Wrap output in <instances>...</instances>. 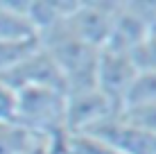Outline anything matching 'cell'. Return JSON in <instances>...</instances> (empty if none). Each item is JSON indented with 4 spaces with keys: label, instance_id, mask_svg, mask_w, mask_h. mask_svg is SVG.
<instances>
[{
    "label": "cell",
    "instance_id": "cell-1",
    "mask_svg": "<svg viewBox=\"0 0 156 154\" xmlns=\"http://www.w3.org/2000/svg\"><path fill=\"white\" fill-rule=\"evenodd\" d=\"M16 125L48 141L55 154L68 136L66 93L57 86H27L18 91Z\"/></svg>",
    "mask_w": 156,
    "mask_h": 154
},
{
    "label": "cell",
    "instance_id": "cell-2",
    "mask_svg": "<svg viewBox=\"0 0 156 154\" xmlns=\"http://www.w3.org/2000/svg\"><path fill=\"white\" fill-rule=\"evenodd\" d=\"M138 70L133 66L131 55L113 50H100L98 68H95V88L113 104L115 109L125 107L127 93L131 88Z\"/></svg>",
    "mask_w": 156,
    "mask_h": 154
},
{
    "label": "cell",
    "instance_id": "cell-3",
    "mask_svg": "<svg viewBox=\"0 0 156 154\" xmlns=\"http://www.w3.org/2000/svg\"><path fill=\"white\" fill-rule=\"evenodd\" d=\"M118 14V2H79L66 20L68 30L84 43L100 48L106 43Z\"/></svg>",
    "mask_w": 156,
    "mask_h": 154
},
{
    "label": "cell",
    "instance_id": "cell-4",
    "mask_svg": "<svg viewBox=\"0 0 156 154\" xmlns=\"http://www.w3.org/2000/svg\"><path fill=\"white\" fill-rule=\"evenodd\" d=\"M36 36L39 32L27 18V0L0 2V41H25Z\"/></svg>",
    "mask_w": 156,
    "mask_h": 154
},
{
    "label": "cell",
    "instance_id": "cell-5",
    "mask_svg": "<svg viewBox=\"0 0 156 154\" xmlns=\"http://www.w3.org/2000/svg\"><path fill=\"white\" fill-rule=\"evenodd\" d=\"M41 143H48V141L34 136L32 131L23 129L16 123L0 125V154H30Z\"/></svg>",
    "mask_w": 156,
    "mask_h": 154
},
{
    "label": "cell",
    "instance_id": "cell-6",
    "mask_svg": "<svg viewBox=\"0 0 156 154\" xmlns=\"http://www.w3.org/2000/svg\"><path fill=\"white\" fill-rule=\"evenodd\" d=\"M39 48H41L39 36L25 41H0V77L12 73L25 59H30Z\"/></svg>",
    "mask_w": 156,
    "mask_h": 154
},
{
    "label": "cell",
    "instance_id": "cell-7",
    "mask_svg": "<svg viewBox=\"0 0 156 154\" xmlns=\"http://www.w3.org/2000/svg\"><path fill=\"white\" fill-rule=\"evenodd\" d=\"M131 107H156V73L154 70L136 75L122 109H131Z\"/></svg>",
    "mask_w": 156,
    "mask_h": 154
},
{
    "label": "cell",
    "instance_id": "cell-8",
    "mask_svg": "<svg viewBox=\"0 0 156 154\" xmlns=\"http://www.w3.org/2000/svg\"><path fill=\"white\" fill-rule=\"evenodd\" d=\"M16 109H18V91L0 77V125L16 123Z\"/></svg>",
    "mask_w": 156,
    "mask_h": 154
},
{
    "label": "cell",
    "instance_id": "cell-9",
    "mask_svg": "<svg viewBox=\"0 0 156 154\" xmlns=\"http://www.w3.org/2000/svg\"><path fill=\"white\" fill-rule=\"evenodd\" d=\"M131 59H133V66H136L138 73H147V70L156 73V36H147L131 52Z\"/></svg>",
    "mask_w": 156,
    "mask_h": 154
},
{
    "label": "cell",
    "instance_id": "cell-10",
    "mask_svg": "<svg viewBox=\"0 0 156 154\" xmlns=\"http://www.w3.org/2000/svg\"><path fill=\"white\" fill-rule=\"evenodd\" d=\"M149 36H156V18H154V23H152V30H149Z\"/></svg>",
    "mask_w": 156,
    "mask_h": 154
}]
</instances>
